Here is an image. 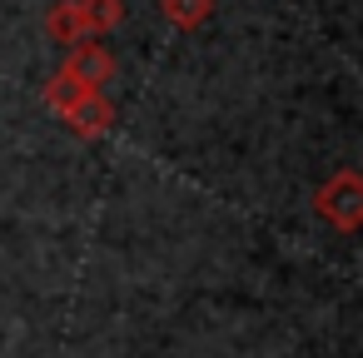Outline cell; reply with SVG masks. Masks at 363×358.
<instances>
[{"label": "cell", "instance_id": "cell-4", "mask_svg": "<svg viewBox=\"0 0 363 358\" xmlns=\"http://www.w3.org/2000/svg\"><path fill=\"white\" fill-rule=\"evenodd\" d=\"M75 11L85 21V35H95V40L125 26V0H75Z\"/></svg>", "mask_w": 363, "mask_h": 358}, {"label": "cell", "instance_id": "cell-3", "mask_svg": "<svg viewBox=\"0 0 363 358\" xmlns=\"http://www.w3.org/2000/svg\"><path fill=\"white\" fill-rule=\"evenodd\" d=\"M60 75H70V80H80V85L105 90V85L115 80V50H110L105 40H80V45H65Z\"/></svg>", "mask_w": 363, "mask_h": 358}, {"label": "cell", "instance_id": "cell-6", "mask_svg": "<svg viewBox=\"0 0 363 358\" xmlns=\"http://www.w3.org/2000/svg\"><path fill=\"white\" fill-rule=\"evenodd\" d=\"M45 30H50V40H60V45L95 40V35H85V21H80V11H75V0H60V6L45 16Z\"/></svg>", "mask_w": 363, "mask_h": 358}, {"label": "cell", "instance_id": "cell-5", "mask_svg": "<svg viewBox=\"0 0 363 358\" xmlns=\"http://www.w3.org/2000/svg\"><path fill=\"white\" fill-rule=\"evenodd\" d=\"M160 16H164L174 30L194 35V30H204V21L214 16V0H160Z\"/></svg>", "mask_w": 363, "mask_h": 358}, {"label": "cell", "instance_id": "cell-2", "mask_svg": "<svg viewBox=\"0 0 363 358\" xmlns=\"http://www.w3.org/2000/svg\"><path fill=\"white\" fill-rule=\"evenodd\" d=\"M313 214L323 224H333L338 234H358V224H363V174L358 169L328 174L313 194Z\"/></svg>", "mask_w": 363, "mask_h": 358}, {"label": "cell", "instance_id": "cell-1", "mask_svg": "<svg viewBox=\"0 0 363 358\" xmlns=\"http://www.w3.org/2000/svg\"><path fill=\"white\" fill-rule=\"evenodd\" d=\"M45 105H50V110L65 120V130L80 135V140H100V135H110L115 120H120V110H115V100H110L105 90L80 85V80H70V75H60V70L45 80Z\"/></svg>", "mask_w": 363, "mask_h": 358}]
</instances>
